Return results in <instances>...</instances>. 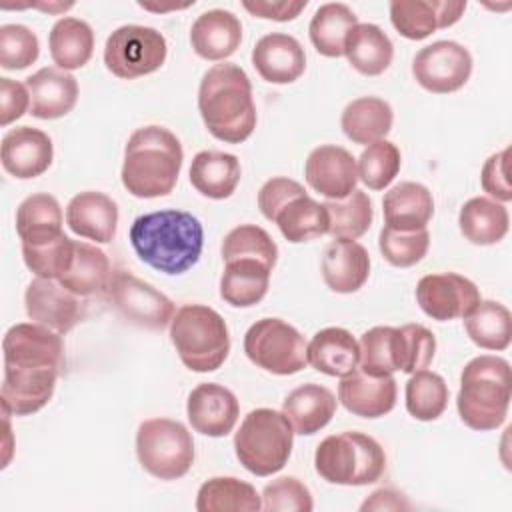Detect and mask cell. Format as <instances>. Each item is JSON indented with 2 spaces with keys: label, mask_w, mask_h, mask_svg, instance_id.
I'll use <instances>...</instances> for the list:
<instances>
[{
  "label": "cell",
  "mask_w": 512,
  "mask_h": 512,
  "mask_svg": "<svg viewBox=\"0 0 512 512\" xmlns=\"http://www.w3.org/2000/svg\"><path fill=\"white\" fill-rule=\"evenodd\" d=\"M130 244L144 264L168 276H178L200 260L204 228L186 210L148 212L132 222Z\"/></svg>",
  "instance_id": "obj_1"
},
{
  "label": "cell",
  "mask_w": 512,
  "mask_h": 512,
  "mask_svg": "<svg viewBox=\"0 0 512 512\" xmlns=\"http://www.w3.org/2000/svg\"><path fill=\"white\" fill-rule=\"evenodd\" d=\"M198 110L216 140L226 144L248 140L256 128V106L248 74L230 62L208 68L198 88Z\"/></svg>",
  "instance_id": "obj_2"
},
{
  "label": "cell",
  "mask_w": 512,
  "mask_h": 512,
  "mask_svg": "<svg viewBox=\"0 0 512 512\" xmlns=\"http://www.w3.org/2000/svg\"><path fill=\"white\" fill-rule=\"evenodd\" d=\"M184 150L176 134L164 126L134 130L124 146L122 184L136 198H158L174 190Z\"/></svg>",
  "instance_id": "obj_3"
},
{
  "label": "cell",
  "mask_w": 512,
  "mask_h": 512,
  "mask_svg": "<svg viewBox=\"0 0 512 512\" xmlns=\"http://www.w3.org/2000/svg\"><path fill=\"white\" fill-rule=\"evenodd\" d=\"M510 398L512 374L508 360L482 354L462 368L456 408L468 428L478 432L500 428L508 416Z\"/></svg>",
  "instance_id": "obj_4"
},
{
  "label": "cell",
  "mask_w": 512,
  "mask_h": 512,
  "mask_svg": "<svg viewBox=\"0 0 512 512\" xmlns=\"http://www.w3.org/2000/svg\"><path fill=\"white\" fill-rule=\"evenodd\" d=\"M170 342L182 364L192 372L218 370L230 352V334L224 318L204 304H184L174 312Z\"/></svg>",
  "instance_id": "obj_5"
},
{
  "label": "cell",
  "mask_w": 512,
  "mask_h": 512,
  "mask_svg": "<svg viewBox=\"0 0 512 512\" xmlns=\"http://www.w3.org/2000/svg\"><path fill=\"white\" fill-rule=\"evenodd\" d=\"M258 208L292 244L328 234L330 218L326 206L310 198L304 186L292 178L276 176L264 182L258 192Z\"/></svg>",
  "instance_id": "obj_6"
},
{
  "label": "cell",
  "mask_w": 512,
  "mask_h": 512,
  "mask_svg": "<svg viewBox=\"0 0 512 512\" xmlns=\"http://www.w3.org/2000/svg\"><path fill=\"white\" fill-rule=\"evenodd\" d=\"M314 468L330 484L366 486L384 474L386 454L372 436L342 432L326 436L318 444Z\"/></svg>",
  "instance_id": "obj_7"
},
{
  "label": "cell",
  "mask_w": 512,
  "mask_h": 512,
  "mask_svg": "<svg viewBox=\"0 0 512 512\" xmlns=\"http://www.w3.org/2000/svg\"><path fill=\"white\" fill-rule=\"evenodd\" d=\"M294 444V430L288 418L272 408L248 412L234 436V452L240 464L256 476L280 472Z\"/></svg>",
  "instance_id": "obj_8"
},
{
  "label": "cell",
  "mask_w": 512,
  "mask_h": 512,
  "mask_svg": "<svg viewBox=\"0 0 512 512\" xmlns=\"http://www.w3.org/2000/svg\"><path fill=\"white\" fill-rule=\"evenodd\" d=\"M136 456L154 478L176 480L194 464V440L182 422L150 418L138 426Z\"/></svg>",
  "instance_id": "obj_9"
},
{
  "label": "cell",
  "mask_w": 512,
  "mask_h": 512,
  "mask_svg": "<svg viewBox=\"0 0 512 512\" xmlns=\"http://www.w3.org/2000/svg\"><path fill=\"white\" fill-rule=\"evenodd\" d=\"M306 342L304 336L280 318L256 320L244 334V352L258 368L290 376L306 368Z\"/></svg>",
  "instance_id": "obj_10"
},
{
  "label": "cell",
  "mask_w": 512,
  "mask_h": 512,
  "mask_svg": "<svg viewBox=\"0 0 512 512\" xmlns=\"http://www.w3.org/2000/svg\"><path fill=\"white\" fill-rule=\"evenodd\" d=\"M166 54L168 46L162 32L150 26L126 24L106 38L104 64L114 76L134 80L162 68Z\"/></svg>",
  "instance_id": "obj_11"
},
{
  "label": "cell",
  "mask_w": 512,
  "mask_h": 512,
  "mask_svg": "<svg viewBox=\"0 0 512 512\" xmlns=\"http://www.w3.org/2000/svg\"><path fill=\"white\" fill-rule=\"evenodd\" d=\"M108 298L124 320L148 330H162L176 312L168 296L124 270L114 272Z\"/></svg>",
  "instance_id": "obj_12"
},
{
  "label": "cell",
  "mask_w": 512,
  "mask_h": 512,
  "mask_svg": "<svg viewBox=\"0 0 512 512\" xmlns=\"http://www.w3.org/2000/svg\"><path fill=\"white\" fill-rule=\"evenodd\" d=\"M472 74L468 48L454 40H438L420 48L412 60L414 80L432 94L460 90Z\"/></svg>",
  "instance_id": "obj_13"
},
{
  "label": "cell",
  "mask_w": 512,
  "mask_h": 512,
  "mask_svg": "<svg viewBox=\"0 0 512 512\" xmlns=\"http://www.w3.org/2000/svg\"><path fill=\"white\" fill-rule=\"evenodd\" d=\"M480 300L476 284L456 272L426 274L416 284L418 306L426 316L438 322L468 316Z\"/></svg>",
  "instance_id": "obj_14"
},
{
  "label": "cell",
  "mask_w": 512,
  "mask_h": 512,
  "mask_svg": "<svg viewBox=\"0 0 512 512\" xmlns=\"http://www.w3.org/2000/svg\"><path fill=\"white\" fill-rule=\"evenodd\" d=\"M86 298L76 296L58 280L34 278L24 292L26 314L32 322L42 324L58 334L70 332L86 314Z\"/></svg>",
  "instance_id": "obj_15"
},
{
  "label": "cell",
  "mask_w": 512,
  "mask_h": 512,
  "mask_svg": "<svg viewBox=\"0 0 512 512\" xmlns=\"http://www.w3.org/2000/svg\"><path fill=\"white\" fill-rule=\"evenodd\" d=\"M4 366L58 368L64 366L62 336L36 322H20L6 330L2 340Z\"/></svg>",
  "instance_id": "obj_16"
},
{
  "label": "cell",
  "mask_w": 512,
  "mask_h": 512,
  "mask_svg": "<svg viewBox=\"0 0 512 512\" xmlns=\"http://www.w3.org/2000/svg\"><path fill=\"white\" fill-rule=\"evenodd\" d=\"M308 186L328 200H342L358 184V168L354 156L336 144L314 148L304 164Z\"/></svg>",
  "instance_id": "obj_17"
},
{
  "label": "cell",
  "mask_w": 512,
  "mask_h": 512,
  "mask_svg": "<svg viewBox=\"0 0 512 512\" xmlns=\"http://www.w3.org/2000/svg\"><path fill=\"white\" fill-rule=\"evenodd\" d=\"M186 416L192 428L210 438L230 434L240 416V404L232 390L216 382H202L188 394Z\"/></svg>",
  "instance_id": "obj_18"
},
{
  "label": "cell",
  "mask_w": 512,
  "mask_h": 512,
  "mask_svg": "<svg viewBox=\"0 0 512 512\" xmlns=\"http://www.w3.org/2000/svg\"><path fill=\"white\" fill-rule=\"evenodd\" d=\"M58 368L4 366L0 400L12 416H28L42 410L56 388Z\"/></svg>",
  "instance_id": "obj_19"
},
{
  "label": "cell",
  "mask_w": 512,
  "mask_h": 512,
  "mask_svg": "<svg viewBox=\"0 0 512 512\" xmlns=\"http://www.w3.org/2000/svg\"><path fill=\"white\" fill-rule=\"evenodd\" d=\"M54 158V146L46 132L32 126H16L2 138V168L20 180L42 176Z\"/></svg>",
  "instance_id": "obj_20"
},
{
  "label": "cell",
  "mask_w": 512,
  "mask_h": 512,
  "mask_svg": "<svg viewBox=\"0 0 512 512\" xmlns=\"http://www.w3.org/2000/svg\"><path fill=\"white\" fill-rule=\"evenodd\" d=\"M466 10V2L438 0H392L390 22L400 36L424 40L434 30L454 26Z\"/></svg>",
  "instance_id": "obj_21"
},
{
  "label": "cell",
  "mask_w": 512,
  "mask_h": 512,
  "mask_svg": "<svg viewBox=\"0 0 512 512\" xmlns=\"http://www.w3.org/2000/svg\"><path fill=\"white\" fill-rule=\"evenodd\" d=\"M252 66L270 84H290L304 74L306 54L294 36L270 32L252 48Z\"/></svg>",
  "instance_id": "obj_22"
},
{
  "label": "cell",
  "mask_w": 512,
  "mask_h": 512,
  "mask_svg": "<svg viewBox=\"0 0 512 512\" xmlns=\"http://www.w3.org/2000/svg\"><path fill=\"white\" fill-rule=\"evenodd\" d=\"M340 404L360 418H380L396 404V380L392 376H370L360 368L340 378Z\"/></svg>",
  "instance_id": "obj_23"
},
{
  "label": "cell",
  "mask_w": 512,
  "mask_h": 512,
  "mask_svg": "<svg viewBox=\"0 0 512 512\" xmlns=\"http://www.w3.org/2000/svg\"><path fill=\"white\" fill-rule=\"evenodd\" d=\"M30 94V114L40 120H56L72 112L78 100L76 78L58 68L46 66L26 78Z\"/></svg>",
  "instance_id": "obj_24"
},
{
  "label": "cell",
  "mask_w": 512,
  "mask_h": 512,
  "mask_svg": "<svg viewBox=\"0 0 512 512\" xmlns=\"http://www.w3.org/2000/svg\"><path fill=\"white\" fill-rule=\"evenodd\" d=\"M66 224L80 238L108 244L116 236L118 206L102 192H80L66 206Z\"/></svg>",
  "instance_id": "obj_25"
},
{
  "label": "cell",
  "mask_w": 512,
  "mask_h": 512,
  "mask_svg": "<svg viewBox=\"0 0 512 512\" xmlns=\"http://www.w3.org/2000/svg\"><path fill=\"white\" fill-rule=\"evenodd\" d=\"M320 270L326 286L332 292L352 294L368 280V250L356 240H334L324 248Z\"/></svg>",
  "instance_id": "obj_26"
},
{
  "label": "cell",
  "mask_w": 512,
  "mask_h": 512,
  "mask_svg": "<svg viewBox=\"0 0 512 512\" xmlns=\"http://www.w3.org/2000/svg\"><path fill=\"white\" fill-rule=\"evenodd\" d=\"M242 42V24L228 10L202 12L190 28V44L204 60H224L236 52Z\"/></svg>",
  "instance_id": "obj_27"
},
{
  "label": "cell",
  "mask_w": 512,
  "mask_h": 512,
  "mask_svg": "<svg viewBox=\"0 0 512 512\" xmlns=\"http://www.w3.org/2000/svg\"><path fill=\"white\" fill-rule=\"evenodd\" d=\"M308 364L326 376H346L360 364V344L346 330L328 326L318 330L306 346Z\"/></svg>",
  "instance_id": "obj_28"
},
{
  "label": "cell",
  "mask_w": 512,
  "mask_h": 512,
  "mask_svg": "<svg viewBox=\"0 0 512 512\" xmlns=\"http://www.w3.org/2000/svg\"><path fill=\"white\" fill-rule=\"evenodd\" d=\"M336 404V396L326 386L308 382L284 398L282 414L288 418L294 434L312 436L332 420Z\"/></svg>",
  "instance_id": "obj_29"
},
{
  "label": "cell",
  "mask_w": 512,
  "mask_h": 512,
  "mask_svg": "<svg viewBox=\"0 0 512 512\" xmlns=\"http://www.w3.org/2000/svg\"><path fill=\"white\" fill-rule=\"evenodd\" d=\"M384 222L394 230H422L434 214L432 192L420 182H400L382 198Z\"/></svg>",
  "instance_id": "obj_30"
},
{
  "label": "cell",
  "mask_w": 512,
  "mask_h": 512,
  "mask_svg": "<svg viewBox=\"0 0 512 512\" xmlns=\"http://www.w3.org/2000/svg\"><path fill=\"white\" fill-rule=\"evenodd\" d=\"M114 270L104 250L88 242H76L74 260L68 272L58 280L80 298L108 296Z\"/></svg>",
  "instance_id": "obj_31"
},
{
  "label": "cell",
  "mask_w": 512,
  "mask_h": 512,
  "mask_svg": "<svg viewBox=\"0 0 512 512\" xmlns=\"http://www.w3.org/2000/svg\"><path fill=\"white\" fill-rule=\"evenodd\" d=\"M242 170L234 154L218 150H202L192 158L190 184L206 198H230L240 182Z\"/></svg>",
  "instance_id": "obj_32"
},
{
  "label": "cell",
  "mask_w": 512,
  "mask_h": 512,
  "mask_svg": "<svg viewBox=\"0 0 512 512\" xmlns=\"http://www.w3.org/2000/svg\"><path fill=\"white\" fill-rule=\"evenodd\" d=\"M270 272L266 264L250 258L224 262L220 276V296L234 308H250L258 304L270 286Z\"/></svg>",
  "instance_id": "obj_33"
},
{
  "label": "cell",
  "mask_w": 512,
  "mask_h": 512,
  "mask_svg": "<svg viewBox=\"0 0 512 512\" xmlns=\"http://www.w3.org/2000/svg\"><path fill=\"white\" fill-rule=\"evenodd\" d=\"M344 56L356 72L364 76H378L392 64L394 46L380 26L358 22L346 36Z\"/></svg>",
  "instance_id": "obj_34"
},
{
  "label": "cell",
  "mask_w": 512,
  "mask_h": 512,
  "mask_svg": "<svg viewBox=\"0 0 512 512\" xmlns=\"http://www.w3.org/2000/svg\"><path fill=\"white\" fill-rule=\"evenodd\" d=\"M394 112L392 106L378 96H362L346 104L342 110L340 126L346 138L354 144H372L384 140L392 130Z\"/></svg>",
  "instance_id": "obj_35"
},
{
  "label": "cell",
  "mask_w": 512,
  "mask_h": 512,
  "mask_svg": "<svg viewBox=\"0 0 512 512\" xmlns=\"http://www.w3.org/2000/svg\"><path fill=\"white\" fill-rule=\"evenodd\" d=\"M458 226L468 242L476 246H490L508 234L510 216L502 202L486 196H474L460 208Z\"/></svg>",
  "instance_id": "obj_36"
},
{
  "label": "cell",
  "mask_w": 512,
  "mask_h": 512,
  "mask_svg": "<svg viewBox=\"0 0 512 512\" xmlns=\"http://www.w3.org/2000/svg\"><path fill=\"white\" fill-rule=\"evenodd\" d=\"M16 232L22 244H46L62 236V208L52 194L24 198L16 210Z\"/></svg>",
  "instance_id": "obj_37"
},
{
  "label": "cell",
  "mask_w": 512,
  "mask_h": 512,
  "mask_svg": "<svg viewBox=\"0 0 512 512\" xmlns=\"http://www.w3.org/2000/svg\"><path fill=\"white\" fill-rule=\"evenodd\" d=\"M50 56L62 70H78L88 64L94 52V32L88 22L64 16L56 20L48 34Z\"/></svg>",
  "instance_id": "obj_38"
},
{
  "label": "cell",
  "mask_w": 512,
  "mask_h": 512,
  "mask_svg": "<svg viewBox=\"0 0 512 512\" xmlns=\"http://www.w3.org/2000/svg\"><path fill=\"white\" fill-rule=\"evenodd\" d=\"M198 512H258L262 496L256 488L234 476H214L196 494Z\"/></svg>",
  "instance_id": "obj_39"
},
{
  "label": "cell",
  "mask_w": 512,
  "mask_h": 512,
  "mask_svg": "<svg viewBox=\"0 0 512 512\" xmlns=\"http://www.w3.org/2000/svg\"><path fill=\"white\" fill-rule=\"evenodd\" d=\"M358 24L356 14L342 2L322 4L308 26L310 42L316 52L326 58L344 56V42L348 32Z\"/></svg>",
  "instance_id": "obj_40"
},
{
  "label": "cell",
  "mask_w": 512,
  "mask_h": 512,
  "mask_svg": "<svg viewBox=\"0 0 512 512\" xmlns=\"http://www.w3.org/2000/svg\"><path fill=\"white\" fill-rule=\"evenodd\" d=\"M468 338L484 350H506L512 340V314L496 300H480L476 308L464 316Z\"/></svg>",
  "instance_id": "obj_41"
},
{
  "label": "cell",
  "mask_w": 512,
  "mask_h": 512,
  "mask_svg": "<svg viewBox=\"0 0 512 512\" xmlns=\"http://www.w3.org/2000/svg\"><path fill=\"white\" fill-rule=\"evenodd\" d=\"M330 218L328 234L334 240H358L372 224L374 210L372 200L364 190H352L342 200L324 202Z\"/></svg>",
  "instance_id": "obj_42"
},
{
  "label": "cell",
  "mask_w": 512,
  "mask_h": 512,
  "mask_svg": "<svg viewBox=\"0 0 512 512\" xmlns=\"http://www.w3.org/2000/svg\"><path fill=\"white\" fill-rule=\"evenodd\" d=\"M406 410L412 418L432 422L440 418L448 406V384L446 380L430 370L414 372L406 382Z\"/></svg>",
  "instance_id": "obj_43"
},
{
  "label": "cell",
  "mask_w": 512,
  "mask_h": 512,
  "mask_svg": "<svg viewBox=\"0 0 512 512\" xmlns=\"http://www.w3.org/2000/svg\"><path fill=\"white\" fill-rule=\"evenodd\" d=\"M222 258L224 262L250 258L274 268L278 260V246L264 228L256 224H240L224 236Z\"/></svg>",
  "instance_id": "obj_44"
},
{
  "label": "cell",
  "mask_w": 512,
  "mask_h": 512,
  "mask_svg": "<svg viewBox=\"0 0 512 512\" xmlns=\"http://www.w3.org/2000/svg\"><path fill=\"white\" fill-rule=\"evenodd\" d=\"M402 156L394 142L378 140L368 144L358 162V180H362L370 190H384L400 172Z\"/></svg>",
  "instance_id": "obj_45"
},
{
  "label": "cell",
  "mask_w": 512,
  "mask_h": 512,
  "mask_svg": "<svg viewBox=\"0 0 512 512\" xmlns=\"http://www.w3.org/2000/svg\"><path fill=\"white\" fill-rule=\"evenodd\" d=\"M74 248L76 242L62 234L46 244H22V258L38 278L60 280L72 266Z\"/></svg>",
  "instance_id": "obj_46"
},
{
  "label": "cell",
  "mask_w": 512,
  "mask_h": 512,
  "mask_svg": "<svg viewBox=\"0 0 512 512\" xmlns=\"http://www.w3.org/2000/svg\"><path fill=\"white\" fill-rule=\"evenodd\" d=\"M360 370L370 376H392L396 368V328L374 326L360 336Z\"/></svg>",
  "instance_id": "obj_47"
},
{
  "label": "cell",
  "mask_w": 512,
  "mask_h": 512,
  "mask_svg": "<svg viewBox=\"0 0 512 512\" xmlns=\"http://www.w3.org/2000/svg\"><path fill=\"white\" fill-rule=\"evenodd\" d=\"M378 248L388 264L396 268H408L426 256L430 248V234L426 228L394 230L384 226L378 236Z\"/></svg>",
  "instance_id": "obj_48"
},
{
  "label": "cell",
  "mask_w": 512,
  "mask_h": 512,
  "mask_svg": "<svg viewBox=\"0 0 512 512\" xmlns=\"http://www.w3.org/2000/svg\"><path fill=\"white\" fill-rule=\"evenodd\" d=\"M436 352L434 334L422 324L396 328V368L406 374L428 368Z\"/></svg>",
  "instance_id": "obj_49"
},
{
  "label": "cell",
  "mask_w": 512,
  "mask_h": 512,
  "mask_svg": "<svg viewBox=\"0 0 512 512\" xmlns=\"http://www.w3.org/2000/svg\"><path fill=\"white\" fill-rule=\"evenodd\" d=\"M40 44L36 34L24 24L0 26V66L4 70H24L36 62Z\"/></svg>",
  "instance_id": "obj_50"
},
{
  "label": "cell",
  "mask_w": 512,
  "mask_h": 512,
  "mask_svg": "<svg viewBox=\"0 0 512 512\" xmlns=\"http://www.w3.org/2000/svg\"><path fill=\"white\" fill-rule=\"evenodd\" d=\"M314 508L310 490L294 476H280L264 486L262 510L268 512H310Z\"/></svg>",
  "instance_id": "obj_51"
},
{
  "label": "cell",
  "mask_w": 512,
  "mask_h": 512,
  "mask_svg": "<svg viewBox=\"0 0 512 512\" xmlns=\"http://www.w3.org/2000/svg\"><path fill=\"white\" fill-rule=\"evenodd\" d=\"M508 156H510V148H504L496 154H492L480 172V182L484 192H488L492 196V200L496 202H510L512 200V188H510V180L506 176V164H508Z\"/></svg>",
  "instance_id": "obj_52"
},
{
  "label": "cell",
  "mask_w": 512,
  "mask_h": 512,
  "mask_svg": "<svg viewBox=\"0 0 512 512\" xmlns=\"http://www.w3.org/2000/svg\"><path fill=\"white\" fill-rule=\"evenodd\" d=\"M30 108V94L26 84L0 78V124L8 126L10 122L24 116V112Z\"/></svg>",
  "instance_id": "obj_53"
},
{
  "label": "cell",
  "mask_w": 512,
  "mask_h": 512,
  "mask_svg": "<svg viewBox=\"0 0 512 512\" xmlns=\"http://www.w3.org/2000/svg\"><path fill=\"white\" fill-rule=\"evenodd\" d=\"M242 6L256 18L276 20V22H288L294 20L306 6V0H280V2H266V0H244Z\"/></svg>",
  "instance_id": "obj_54"
},
{
  "label": "cell",
  "mask_w": 512,
  "mask_h": 512,
  "mask_svg": "<svg viewBox=\"0 0 512 512\" xmlns=\"http://www.w3.org/2000/svg\"><path fill=\"white\" fill-rule=\"evenodd\" d=\"M410 502L394 488H380L370 494L360 506L362 512L366 510H408Z\"/></svg>",
  "instance_id": "obj_55"
},
{
  "label": "cell",
  "mask_w": 512,
  "mask_h": 512,
  "mask_svg": "<svg viewBox=\"0 0 512 512\" xmlns=\"http://www.w3.org/2000/svg\"><path fill=\"white\" fill-rule=\"evenodd\" d=\"M138 6H140V8H144V10H152V12H166V10L188 8V6H190V2H188V4H182V6H178V4H172V6H152V4H144V2H140Z\"/></svg>",
  "instance_id": "obj_56"
}]
</instances>
